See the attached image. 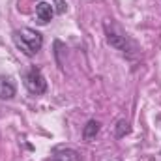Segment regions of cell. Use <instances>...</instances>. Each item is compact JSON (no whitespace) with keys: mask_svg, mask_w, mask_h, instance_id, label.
I'll return each instance as SVG.
<instances>
[{"mask_svg":"<svg viewBox=\"0 0 161 161\" xmlns=\"http://www.w3.org/2000/svg\"><path fill=\"white\" fill-rule=\"evenodd\" d=\"M103 30H105V40L113 49L120 51L122 54H125L127 58H133L137 54L139 49H137L135 41H131V38L122 30L118 25H114L113 21H107L103 25Z\"/></svg>","mask_w":161,"mask_h":161,"instance_id":"obj_1","label":"cell"},{"mask_svg":"<svg viewBox=\"0 0 161 161\" xmlns=\"http://www.w3.org/2000/svg\"><path fill=\"white\" fill-rule=\"evenodd\" d=\"M13 41L26 56H36L43 47V36L38 30H32V28L15 30L13 32Z\"/></svg>","mask_w":161,"mask_h":161,"instance_id":"obj_2","label":"cell"},{"mask_svg":"<svg viewBox=\"0 0 161 161\" xmlns=\"http://www.w3.org/2000/svg\"><path fill=\"white\" fill-rule=\"evenodd\" d=\"M25 86H26V90H28L30 94H34V96H41V94L47 92V80H45V77H43V73H41L40 68L32 66V68L26 71V75H25Z\"/></svg>","mask_w":161,"mask_h":161,"instance_id":"obj_3","label":"cell"},{"mask_svg":"<svg viewBox=\"0 0 161 161\" xmlns=\"http://www.w3.org/2000/svg\"><path fill=\"white\" fill-rule=\"evenodd\" d=\"M36 17H38V21L41 25H47L54 17V6L51 2H40L36 6Z\"/></svg>","mask_w":161,"mask_h":161,"instance_id":"obj_4","label":"cell"},{"mask_svg":"<svg viewBox=\"0 0 161 161\" xmlns=\"http://www.w3.org/2000/svg\"><path fill=\"white\" fill-rule=\"evenodd\" d=\"M53 159L54 161H79L80 156L77 150L73 148H64V146H58L53 150Z\"/></svg>","mask_w":161,"mask_h":161,"instance_id":"obj_5","label":"cell"},{"mask_svg":"<svg viewBox=\"0 0 161 161\" xmlns=\"http://www.w3.org/2000/svg\"><path fill=\"white\" fill-rule=\"evenodd\" d=\"M15 94H17V88H15L13 80L9 79V77L0 75V99H6V101L13 99Z\"/></svg>","mask_w":161,"mask_h":161,"instance_id":"obj_6","label":"cell"},{"mask_svg":"<svg viewBox=\"0 0 161 161\" xmlns=\"http://www.w3.org/2000/svg\"><path fill=\"white\" fill-rule=\"evenodd\" d=\"M99 129H101V124H99L97 120H88L86 125L82 127V139H84V141L96 139V135L99 133Z\"/></svg>","mask_w":161,"mask_h":161,"instance_id":"obj_7","label":"cell"},{"mask_svg":"<svg viewBox=\"0 0 161 161\" xmlns=\"http://www.w3.org/2000/svg\"><path fill=\"white\" fill-rule=\"evenodd\" d=\"M129 131H131L129 122H127V120H118V124H116V129H114V137H116V139H122V137H125Z\"/></svg>","mask_w":161,"mask_h":161,"instance_id":"obj_8","label":"cell"}]
</instances>
